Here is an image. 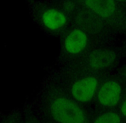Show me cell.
Segmentation results:
<instances>
[{"label":"cell","mask_w":126,"mask_h":123,"mask_svg":"<svg viewBox=\"0 0 126 123\" xmlns=\"http://www.w3.org/2000/svg\"><path fill=\"white\" fill-rule=\"evenodd\" d=\"M53 117L60 123H83L84 115L82 109L67 98H60L55 99L50 106Z\"/></svg>","instance_id":"obj_1"},{"label":"cell","mask_w":126,"mask_h":123,"mask_svg":"<svg viewBox=\"0 0 126 123\" xmlns=\"http://www.w3.org/2000/svg\"><path fill=\"white\" fill-rule=\"evenodd\" d=\"M98 81L93 77H88L76 82L72 88L73 97L79 101L86 102L94 96Z\"/></svg>","instance_id":"obj_2"},{"label":"cell","mask_w":126,"mask_h":123,"mask_svg":"<svg viewBox=\"0 0 126 123\" xmlns=\"http://www.w3.org/2000/svg\"><path fill=\"white\" fill-rule=\"evenodd\" d=\"M121 88L117 82L110 81L105 83L99 90L98 98L101 104L108 107L115 106L120 100Z\"/></svg>","instance_id":"obj_3"},{"label":"cell","mask_w":126,"mask_h":123,"mask_svg":"<svg viewBox=\"0 0 126 123\" xmlns=\"http://www.w3.org/2000/svg\"><path fill=\"white\" fill-rule=\"evenodd\" d=\"M87 38L82 31L75 30L66 38L65 47L71 54H77L84 49L87 44Z\"/></svg>","instance_id":"obj_4"},{"label":"cell","mask_w":126,"mask_h":123,"mask_svg":"<svg viewBox=\"0 0 126 123\" xmlns=\"http://www.w3.org/2000/svg\"><path fill=\"white\" fill-rule=\"evenodd\" d=\"M85 4L91 11L102 17H108L114 12L115 1L111 0H88Z\"/></svg>","instance_id":"obj_5"},{"label":"cell","mask_w":126,"mask_h":123,"mask_svg":"<svg viewBox=\"0 0 126 123\" xmlns=\"http://www.w3.org/2000/svg\"><path fill=\"white\" fill-rule=\"evenodd\" d=\"M42 20L47 28L53 30L61 28L66 21L65 16L62 13L52 9L47 10L43 13Z\"/></svg>","instance_id":"obj_6"},{"label":"cell","mask_w":126,"mask_h":123,"mask_svg":"<svg viewBox=\"0 0 126 123\" xmlns=\"http://www.w3.org/2000/svg\"><path fill=\"white\" fill-rule=\"evenodd\" d=\"M114 58V55L110 51L100 50L91 55L89 62L92 67L100 69L110 65Z\"/></svg>","instance_id":"obj_7"},{"label":"cell","mask_w":126,"mask_h":123,"mask_svg":"<svg viewBox=\"0 0 126 123\" xmlns=\"http://www.w3.org/2000/svg\"><path fill=\"white\" fill-rule=\"evenodd\" d=\"M120 116L114 113H108L102 115L95 120L94 123H120Z\"/></svg>","instance_id":"obj_8"},{"label":"cell","mask_w":126,"mask_h":123,"mask_svg":"<svg viewBox=\"0 0 126 123\" xmlns=\"http://www.w3.org/2000/svg\"><path fill=\"white\" fill-rule=\"evenodd\" d=\"M121 111L122 114L126 117V99L121 106Z\"/></svg>","instance_id":"obj_9"},{"label":"cell","mask_w":126,"mask_h":123,"mask_svg":"<svg viewBox=\"0 0 126 123\" xmlns=\"http://www.w3.org/2000/svg\"><path fill=\"white\" fill-rule=\"evenodd\" d=\"M27 123H38V121L35 120L34 117H30L28 119V120H27Z\"/></svg>","instance_id":"obj_10"},{"label":"cell","mask_w":126,"mask_h":123,"mask_svg":"<svg viewBox=\"0 0 126 123\" xmlns=\"http://www.w3.org/2000/svg\"><path fill=\"white\" fill-rule=\"evenodd\" d=\"M12 123V122H10V121H8L7 123Z\"/></svg>","instance_id":"obj_11"}]
</instances>
